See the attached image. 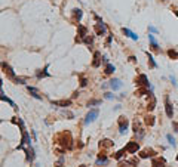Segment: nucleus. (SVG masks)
<instances>
[{
    "label": "nucleus",
    "mask_w": 178,
    "mask_h": 167,
    "mask_svg": "<svg viewBox=\"0 0 178 167\" xmlns=\"http://www.w3.org/2000/svg\"><path fill=\"white\" fill-rule=\"evenodd\" d=\"M55 139H56V142H58L62 148L70 149L71 146H73V144H71V135H70L68 132H62V133H59Z\"/></svg>",
    "instance_id": "1"
},
{
    "label": "nucleus",
    "mask_w": 178,
    "mask_h": 167,
    "mask_svg": "<svg viewBox=\"0 0 178 167\" xmlns=\"http://www.w3.org/2000/svg\"><path fill=\"white\" fill-rule=\"evenodd\" d=\"M135 84H137L138 87H150V84H148V78H147L146 74H140V76L137 77V80H135Z\"/></svg>",
    "instance_id": "2"
},
{
    "label": "nucleus",
    "mask_w": 178,
    "mask_h": 167,
    "mask_svg": "<svg viewBox=\"0 0 178 167\" xmlns=\"http://www.w3.org/2000/svg\"><path fill=\"white\" fill-rule=\"evenodd\" d=\"M98 114H100V111H98L96 108H95V109H91V111L86 114V118H85V124H89V123L95 121L96 117H98Z\"/></svg>",
    "instance_id": "3"
},
{
    "label": "nucleus",
    "mask_w": 178,
    "mask_h": 167,
    "mask_svg": "<svg viewBox=\"0 0 178 167\" xmlns=\"http://www.w3.org/2000/svg\"><path fill=\"white\" fill-rule=\"evenodd\" d=\"M128 120L125 117H120V120H119V133L120 135H125L126 132H128Z\"/></svg>",
    "instance_id": "4"
},
{
    "label": "nucleus",
    "mask_w": 178,
    "mask_h": 167,
    "mask_svg": "<svg viewBox=\"0 0 178 167\" xmlns=\"http://www.w3.org/2000/svg\"><path fill=\"white\" fill-rule=\"evenodd\" d=\"M125 149H126V152L129 154H135L140 149V145H138V142H135V140H131L126 146H125Z\"/></svg>",
    "instance_id": "5"
},
{
    "label": "nucleus",
    "mask_w": 178,
    "mask_h": 167,
    "mask_svg": "<svg viewBox=\"0 0 178 167\" xmlns=\"http://www.w3.org/2000/svg\"><path fill=\"white\" fill-rule=\"evenodd\" d=\"M0 67H2V70L8 74V76L10 77V78H15V72H14V70L10 68V65L9 64H6V62H2L0 64Z\"/></svg>",
    "instance_id": "6"
},
{
    "label": "nucleus",
    "mask_w": 178,
    "mask_h": 167,
    "mask_svg": "<svg viewBox=\"0 0 178 167\" xmlns=\"http://www.w3.org/2000/svg\"><path fill=\"white\" fill-rule=\"evenodd\" d=\"M165 109H166V115H168L169 118H172L174 109H172V105L169 104V98H168V96H165Z\"/></svg>",
    "instance_id": "7"
},
{
    "label": "nucleus",
    "mask_w": 178,
    "mask_h": 167,
    "mask_svg": "<svg viewBox=\"0 0 178 167\" xmlns=\"http://www.w3.org/2000/svg\"><path fill=\"white\" fill-rule=\"evenodd\" d=\"M108 86L113 90H119V89H122V81L119 80V78H113V80L108 81Z\"/></svg>",
    "instance_id": "8"
},
{
    "label": "nucleus",
    "mask_w": 178,
    "mask_h": 167,
    "mask_svg": "<svg viewBox=\"0 0 178 167\" xmlns=\"http://www.w3.org/2000/svg\"><path fill=\"white\" fill-rule=\"evenodd\" d=\"M95 31L98 36H104L105 31H107V28H105V24H102V21L98 24H95Z\"/></svg>",
    "instance_id": "9"
},
{
    "label": "nucleus",
    "mask_w": 178,
    "mask_h": 167,
    "mask_svg": "<svg viewBox=\"0 0 178 167\" xmlns=\"http://www.w3.org/2000/svg\"><path fill=\"white\" fill-rule=\"evenodd\" d=\"M77 31H79V39H76V41L83 40V39L88 36V30H86V27H83V25H77Z\"/></svg>",
    "instance_id": "10"
},
{
    "label": "nucleus",
    "mask_w": 178,
    "mask_h": 167,
    "mask_svg": "<svg viewBox=\"0 0 178 167\" xmlns=\"http://www.w3.org/2000/svg\"><path fill=\"white\" fill-rule=\"evenodd\" d=\"M27 90L28 93L33 96V98H36V99H42V95L39 93V90H37L36 87H31V86H27Z\"/></svg>",
    "instance_id": "11"
},
{
    "label": "nucleus",
    "mask_w": 178,
    "mask_h": 167,
    "mask_svg": "<svg viewBox=\"0 0 178 167\" xmlns=\"http://www.w3.org/2000/svg\"><path fill=\"white\" fill-rule=\"evenodd\" d=\"M154 151L153 149H144L142 152H140V157L141 158H148V157H154Z\"/></svg>",
    "instance_id": "12"
},
{
    "label": "nucleus",
    "mask_w": 178,
    "mask_h": 167,
    "mask_svg": "<svg viewBox=\"0 0 178 167\" xmlns=\"http://www.w3.org/2000/svg\"><path fill=\"white\" fill-rule=\"evenodd\" d=\"M48 68H49V65H46L43 70H40V71L37 72L36 76H37V78H43V77H50V74L48 72Z\"/></svg>",
    "instance_id": "13"
},
{
    "label": "nucleus",
    "mask_w": 178,
    "mask_h": 167,
    "mask_svg": "<svg viewBox=\"0 0 178 167\" xmlns=\"http://www.w3.org/2000/svg\"><path fill=\"white\" fill-rule=\"evenodd\" d=\"M122 31H123V34H125V36H128L129 39H132V40H138V36L134 31H131V30H128V28H123Z\"/></svg>",
    "instance_id": "14"
},
{
    "label": "nucleus",
    "mask_w": 178,
    "mask_h": 167,
    "mask_svg": "<svg viewBox=\"0 0 178 167\" xmlns=\"http://www.w3.org/2000/svg\"><path fill=\"white\" fill-rule=\"evenodd\" d=\"M100 52H95L94 53V62H92V67H95V68H98L101 65V59H100Z\"/></svg>",
    "instance_id": "15"
},
{
    "label": "nucleus",
    "mask_w": 178,
    "mask_h": 167,
    "mask_svg": "<svg viewBox=\"0 0 178 167\" xmlns=\"http://www.w3.org/2000/svg\"><path fill=\"white\" fill-rule=\"evenodd\" d=\"M52 105H56V107H70L71 101H52Z\"/></svg>",
    "instance_id": "16"
},
{
    "label": "nucleus",
    "mask_w": 178,
    "mask_h": 167,
    "mask_svg": "<svg viewBox=\"0 0 178 167\" xmlns=\"http://www.w3.org/2000/svg\"><path fill=\"white\" fill-rule=\"evenodd\" d=\"M148 96H150V104L147 105V109H148V111H153L154 107H156V98L153 96V93H148Z\"/></svg>",
    "instance_id": "17"
},
{
    "label": "nucleus",
    "mask_w": 178,
    "mask_h": 167,
    "mask_svg": "<svg viewBox=\"0 0 178 167\" xmlns=\"http://www.w3.org/2000/svg\"><path fill=\"white\" fill-rule=\"evenodd\" d=\"M153 167H165V160L163 158H154L153 163H151Z\"/></svg>",
    "instance_id": "18"
},
{
    "label": "nucleus",
    "mask_w": 178,
    "mask_h": 167,
    "mask_svg": "<svg viewBox=\"0 0 178 167\" xmlns=\"http://www.w3.org/2000/svg\"><path fill=\"white\" fill-rule=\"evenodd\" d=\"M110 146H113V142L110 139H102L100 142V148H110Z\"/></svg>",
    "instance_id": "19"
},
{
    "label": "nucleus",
    "mask_w": 178,
    "mask_h": 167,
    "mask_svg": "<svg viewBox=\"0 0 178 167\" xmlns=\"http://www.w3.org/2000/svg\"><path fill=\"white\" fill-rule=\"evenodd\" d=\"M148 39H150V43H151V49H153V50H159V45H157V41H156L154 36L148 34Z\"/></svg>",
    "instance_id": "20"
},
{
    "label": "nucleus",
    "mask_w": 178,
    "mask_h": 167,
    "mask_svg": "<svg viewBox=\"0 0 178 167\" xmlns=\"http://www.w3.org/2000/svg\"><path fill=\"white\" fill-rule=\"evenodd\" d=\"M104 164H107V157L100 154V157L96 158V166H104Z\"/></svg>",
    "instance_id": "21"
},
{
    "label": "nucleus",
    "mask_w": 178,
    "mask_h": 167,
    "mask_svg": "<svg viewBox=\"0 0 178 167\" xmlns=\"http://www.w3.org/2000/svg\"><path fill=\"white\" fill-rule=\"evenodd\" d=\"M116 71V67H114V65H111V64H107V65H105V74H113V72Z\"/></svg>",
    "instance_id": "22"
},
{
    "label": "nucleus",
    "mask_w": 178,
    "mask_h": 167,
    "mask_svg": "<svg viewBox=\"0 0 178 167\" xmlns=\"http://www.w3.org/2000/svg\"><path fill=\"white\" fill-rule=\"evenodd\" d=\"M0 101H5V102H8V104H9L10 107H14V108H16L14 102H12V101H10L9 98H6V96H3V93H2V92H0Z\"/></svg>",
    "instance_id": "23"
},
{
    "label": "nucleus",
    "mask_w": 178,
    "mask_h": 167,
    "mask_svg": "<svg viewBox=\"0 0 178 167\" xmlns=\"http://www.w3.org/2000/svg\"><path fill=\"white\" fill-rule=\"evenodd\" d=\"M137 96H144V95H148V92H147V87H140L135 93Z\"/></svg>",
    "instance_id": "24"
},
{
    "label": "nucleus",
    "mask_w": 178,
    "mask_h": 167,
    "mask_svg": "<svg viewBox=\"0 0 178 167\" xmlns=\"http://www.w3.org/2000/svg\"><path fill=\"white\" fill-rule=\"evenodd\" d=\"M144 121H146V124H148V126H153V124H154V117H153V115H147Z\"/></svg>",
    "instance_id": "25"
},
{
    "label": "nucleus",
    "mask_w": 178,
    "mask_h": 167,
    "mask_svg": "<svg viewBox=\"0 0 178 167\" xmlns=\"http://www.w3.org/2000/svg\"><path fill=\"white\" fill-rule=\"evenodd\" d=\"M73 12H74V18L77 19V21H80V19H82V10H80V9H74Z\"/></svg>",
    "instance_id": "26"
},
{
    "label": "nucleus",
    "mask_w": 178,
    "mask_h": 167,
    "mask_svg": "<svg viewBox=\"0 0 178 167\" xmlns=\"http://www.w3.org/2000/svg\"><path fill=\"white\" fill-rule=\"evenodd\" d=\"M125 152H126V149H120V151H117V152H116V155H114V158H116V160H120V158L123 157Z\"/></svg>",
    "instance_id": "27"
},
{
    "label": "nucleus",
    "mask_w": 178,
    "mask_h": 167,
    "mask_svg": "<svg viewBox=\"0 0 178 167\" xmlns=\"http://www.w3.org/2000/svg\"><path fill=\"white\" fill-rule=\"evenodd\" d=\"M168 55H169V58H178V53L175 52V50H168Z\"/></svg>",
    "instance_id": "28"
},
{
    "label": "nucleus",
    "mask_w": 178,
    "mask_h": 167,
    "mask_svg": "<svg viewBox=\"0 0 178 167\" xmlns=\"http://www.w3.org/2000/svg\"><path fill=\"white\" fill-rule=\"evenodd\" d=\"M92 40H94V37H85V39H83V40L82 41H85V43H86V45H89V46H91L92 45Z\"/></svg>",
    "instance_id": "29"
},
{
    "label": "nucleus",
    "mask_w": 178,
    "mask_h": 167,
    "mask_svg": "<svg viewBox=\"0 0 178 167\" xmlns=\"http://www.w3.org/2000/svg\"><path fill=\"white\" fill-rule=\"evenodd\" d=\"M148 61H150V65H151L153 68H156V67H157V64H156V61L153 59V56H151V55H148Z\"/></svg>",
    "instance_id": "30"
},
{
    "label": "nucleus",
    "mask_w": 178,
    "mask_h": 167,
    "mask_svg": "<svg viewBox=\"0 0 178 167\" xmlns=\"http://www.w3.org/2000/svg\"><path fill=\"white\" fill-rule=\"evenodd\" d=\"M166 138H168L169 144L172 145V146H175V139H174V138H172V135H168V136H166Z\"/></svg>",
    "instance_id": "31"
},
{
    "label": "nucleus",
    "mask_w": 178,
    "mask_h": 167,
    "mask_svg": "<svg viewBox=\"0 0 178 167\" xmlns=\"http://www.w3.org/2000/svg\"><path fill=\"white\" fill-rule=\"evenodd\" d=\"M129 164H134V166H138V158H132V160H129Z\"/></svg>",
    "instance_id": "32"
},
{
    "label": "nucleus",
    "mask_w": 178,
    "mask_h": 167,
    "mask_svg": "<svg viewBox=\"0 0 178 167\" xmlns=\"http://www.w3.org/2000/svg\"><path fill=\"white\" fill-rule=\"evenodd\" d=\"M86 84H88L86 78H83V77H82V78H80V86H82V87H85V86H86Z\"/></svg>",
    "instance_id": "33"
},
{
    "label": "nucleus",
    "mask_w": 178,
    "mask_h": 167,
    "mask_svg": "<svg viewBox=\"0 0 178 167\" xmlns=\"http://www.w3.org/2000/svg\"><path fill=\"white\" fill-rule=\"evenodd\" d=\"M62 163H64V158L61 157V158H59V161L56 163V167H64V166H62Z\"/></svg>",
    "instance_id": "34"
},
{
    "label": "nucleus",
    "mask_w": 178,
    "mask_h": 167,
    "mask_svg": "<svg viewBox=\"0 0 178 167\" xmlns=\"http://www.w3.org/2000/svg\"><path fill=\"white\" fill-rule=\"evenodd\" d=\"M104 98L105 99H114V95H111V93H105Z\"/></svg>",
    "instance_id": "35"
},
{
    "label": "nucleus",
    "mask_w": 178,
    "mask_h": 167,
    "mask_svg": "<svg viewBox=\"0 0 178 167\" xmlns=\"http://www.w3.org/2000/svg\"><path fill=\"white\" fill-rule=\"evenodd\" d=\"M15 81H16L18 84H24V80H22V78H18V77H15Z\"/></svg>",
    "instance_id": "36"
},
{
    "label": "nucleus",
    "mask_w": 178,
    "mask_h": 167,
    "mask_svg": "<svg viewBox=\"0 0 178 167\" xmlns=\"http://www.w3.org/2000/svg\"><path fill=\"white\" fill-rule=\"evenodd\" d=\"M100 104V101H91V102H89V105H98Z\"/></svg>",
    "instance_id": "37"
},
{
    "label": "nucleus",
    "mask_w": 178,
    "mask_h": 167,
    "mask_svg": "<svg viewBox=\"0 0 178 167\" xmlns=\"http://www.w3.org/2000/svg\"><path fill=\"white\" fill-rule=\"evenodd\" d=\"M174 129H175V132H178V123H174Z\"/></svg>",
    "instance_id": "38"
},
{
    "label": "nucleus",
    "mask_w": 178,
    "mask_h": 167,
    "mask_svg": "<svg viewBox=\"0 0 178 167\" xmlns=\"http://www.w3.org/2000/svg\"><path fill=\"white\" fill-rule=\"evenodd\" d=\"M148 30H150V31H151V33H156V31H157V30H156V28H154V27H150V28H148Z\"/></svg>",
    "instance_id": "39"
},
{
    "label": "nucleus",
    "mask_w": 178,
    "mask_h": 167,
    "mask_svg": "<svg viewBox=\"0 0 178 167\" xmlns=\"http://www.w3.org/2000/svg\"><path fill=\"white\" fill-rule=\"evenodd\" d=\"M2 84H3V81H2V78H0V87H2Z\"/></svg>",
    "instance_id": "40"
},
{
    "label": "nucleus",
    "mask_w": 178,
    "mask_h": 167,
    "mask_svg": "<svg viewBox=\"0 0 178 167\" xmlns=\"http://www.w3.org/2000/svg\"><path fill=\"white\" fill-rule=\"evenodd\" d=\"M175 15H177V16H178V10H175Z\"/></svg>",
    "instance_id": "41"
},
{
    "label": "nucleus",
    "mask_w": 178,
    "mask_h": 167,
    "mask_svg": "<svg viewBox=\"0 0 178 167\" xmlns=\"http://www.w3.org/2000/svg\"><path fill=\"white\" fill-rule=\"evenodd\" d=\"M177 161H178V155H177Z\"/></svg>",
    "instance_id": "42"
}]
</instances>
